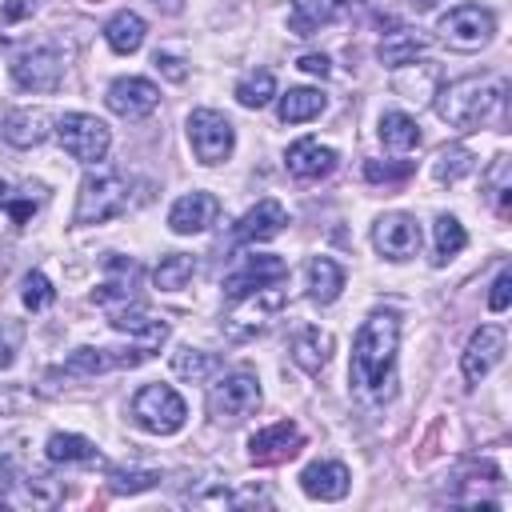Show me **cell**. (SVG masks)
I'll return each mask as SVG.
<instances>
[{"label": "cell", "mask_w": 512, "mask_h": 512, "mask_svg": "<svg viewBox=\"0 0 512 512\" xmlns=\"http://www.w3.org/2000/svg\"><path fill=\"white\" fill-rule=\"evenodd\" d=\"M504 92H508V80L500 76H460V80L440 84L432 96H436V116L444 124L472 132L500 108Z\"/></svg>", "instance_id": "obj_2"}, {"label": "cell", "mask_w": 512, "mask_h": 512, "mask_svg": "<svg viewBox=\"0 0 512 512\" xmlns=\"http://www.w3.org/2000/svg\"><path fill=\"white\" fill-rule=\"evenodd\" d=\"M332 352H336V340H332L328 328L308 324V328H300V332L292 336V360H296V368H304L308 376L324 372L328 360H332Z\"/></svg>", "instance_id": "obj_25"}, {"label": "cell", "mask_w": 512, "mask_h": 512, "mask_svg": "<svg viewBox=\"0 0 512 512\" xmlns=\"http://www.w3.org/2000/svg\"><path fill=\"white\" fill-rule=\"evenodd\" d=\"M20 484H24V500L36 504V508H52V504L64 500L60 480H52L48 472H28V476H20Z\"/></svg>", "instance_id": "obj_37"}, {"label": "cell", "mask_w": 512, "mask_h": 512, "mask_svg": "<svg viewBox=\"0 0 512 512\" xmlns=\"http://www.w3.org/2000/svg\"><path fill=\"white\" fill-rule=\"evenodd\" d=\"M104 104L124 120H144L160 104V88L148 76H116L104 92Z\"/></svg>", "instance_id": "obj_15"}, {"label": "cell", "mask_w": 512, "mask_h": 512, "mask_svg": "<svg viewBox=\"0 0 512 512\" xmlns=\"http://www.w3.org/2000/svg\"><path fill=\"white\" fill-rule=\"evenodd\" d=\"M52 128H56V120H52L48 108H12L0 120V136L12 148H36L52 136Z\"/></svg>", "instance_id": "obj_19"}, {"label": "cell", "mask_w": 512, "mask_h": 512, "mask_svg": "<svg viewBox=\"0 0 512 512\" xmlns=\"http://www.w3.org/2000/svg\"><path fill=\"white\" fill-rule=\"evenodd\" d=\"M132 420L152 436H172L188 420V404L172 384H144L132 396Z\"/></svg>", "instance_id": "obj_4"}, {"label": "cell", "mask_w": 512, "mask_h": 512, "mask_svg": "<svg viewBox=\"0 0 512 512\" xmlns=\"http://www.w3.org/2000/svg\"><path fill=\"white\" fill-rule=\"evenodd\" d=\"M296 68H300V72H308V76H320V80L332 72V64H328V56H324V52H304V56L296 60Z\"/></svg>", "instance_id": "obj_45"}, {"label": "cell", "mask_w": 512, "mask_h": 512, "mask_svg": "<svg viewBox=\"0 0 512 512\" xmlns=\"http://www.w3.org/2000/svg\"><path fill=\"white\" fill-rule=\"evenodd\" d=\"M192 276H196V256H188V252H168V256H160V264H156V272H152V284H156L160 292H180Z\"/></svg>", "instance_id": "obj_33"}, {"label": "cell", "mask_w": 512, "mask_h": 512, "mask_svg": "<svg viewBox=\"0 0 512 512\" xmlns=\"http://www.w3.org/2000/svg\"><path fill=\"white\" fill-rule=\"evenodd\" d=\"M484 200L496 208L500 220L512 216V160L508 156H492V164L484 168Z\"/></svg>", "instance_id": "obj_30"}, {"label": "cell", "mask_w": 512, "mask_h": 512, "mask_svg": "<svg viewBox=\"0 0 512 512\" xmlns=\"http://www.w3.org/2000/svg\"><path fill=\"white\" fill-rule=\"evenodd\" d=\"M360 0H292V12H288V32L292 36H312L328 24H340L356 12Z\"/></svg>", "instance_id": "obj_17"}, {"label": "cell", "mask_w": 512, "mask_h": 512, "mask_svg": "<svg viewBox=\"0 0 512 512\" xmlns=\"http://www.w3.org/2000/svg\"><path fill=\"white\" fill-rule=\"evenodd\" d=\"M40 200H44V188H40V184H28V188H24V196H16V200L8 196V204H4V208H8L12 224H28V216L40 208Z\"/></svg>", "instance_id": "obj_42"}, {"label": "cell", "mask_w": 512, "mask_h": 512, "mask_svg": "<svg viewBox=\"0 0 512 512\" xmlns=\"http://www.w3.org/2000/svg\"><path fill=\"white\" fill-rule=\"evenodd\" d=\"M44 456L52 464H100V448L80 432H52L44 444Z\"/></svg>", "instance_id": "obj_28"}, {"label": "cell", "mask_w": 512, "mask_h": 512, "mask_svg": "<svg viewBox=\"0 0 512 512\" xmlns=\"http://www.w3.org/2000/svg\"><path fill=\"white\" fill-rule=\"evenodd\" d=\"M132 200V184L128 176L104 168V172H88L80 180V192H76V212H72V224H104V220H116Z\"/></svg>", "instance_id": "obj_3"}, {"label": "cell", "mask_w": 512, "mask_h": 512, "mask_svg": "<svg viewBox=\"0 0 512 512\" xmlns=\"http://www.w3.org/2000/svg\"><path fill=\"white\" fill-rule=\"evenodd\" d=\"M424 244V232L416 224V216L408 212H384L376 224H372V248L384 256V260H412Z\"/></svg>", "instance_id": "obj_12"}, {"label": "cell", "mask_w": 512, "mask_h": 512, "mask_svg": "<svg viewBox=\"0 0 512 512\" xmlns=\"http://www.w3.org/2000/svg\"><path fill=\"white\" fill-rule=\"evenodd\" d=\"M232 96H236L244 108H264V104H272V96H276V76H272L268 68L244 72V76L236 80Z\"/></svg>", "instance_id": "obj_34"}, {"label": "cell", "mask_w": 512, "mask_h": 512, "mask_svg": "<svg viewBox=\"0 0 512 512\" xmlns=\"http://www.w3.org/2000/svg\"><path fill=\"white\" fill-rule=\"evenodd\" d=\"M20 300H24L28 312H44L56 300V288H52V280L44 272H28L24 276V288H20Z\"/></svg>", "instance_id": "obj_38"}, {"label": "cell", "mask_w": 512, "mask_h": 512, "mask_svg": "<svg viewBox=\"0 0 512 512\" xmlns=\"http://www.w3.org/2000/svg\"><path fill=\"white\" fill-rule=\"evenodd\" d=\"M16 360V336L12 332H0V368H8Z\"/></svg>", "instance_id": "obj_48"}, {"label": "cell", "mask_w": 512, "mask_h": 512, "mask_svg": "<svg viewBox=\"0 0 512 512\" xmlns=\"http://www.w3.org/2000/svg\"><path fill=\"white\" fill-rule=\"evenodd\" d=\"M324 108H328V96L320 88H288L276 104V116L284 124H304V120H316Z\"/></svg>", "instance_id": "obj_29"}, {"label": "cell", "mask_w": 512, "mask_h": 512, "mask_svg": "<svg viewBox=\"0 0 512 512\" xmlns=\"http://www.w3.org/2000/svg\"><path fill=\"white\" fill-rule=\"evenodd\" d=\"M216 368H220V356L216 352H204V348H180V352H172V372L184 376V380H208Z\"/></svg>", "instance_id": "obj_36"}, {"label": "cell", "mask_w": 512, "mask_h": 512, "mask_svg": "<svg viewBox=\"0 0 512 512\" xmlns=\"http://www.w3.org/2000/svg\"><path fill=\"white\" fill-rule=\"evenodd\" d=\"M52 136L80 164H100L108 156V148H112V128L100 116H88V112H64L56 120Z\"/></svg>", "instance_id": "obj_5"}, {"label": "cell", "mask_w": 512, "mask_h": 512, "mask_svg": "<svg viewBox=\"0 0 512 512\" xmlns=\"http://www.w3.org/2000/svg\"><path fill=\"white\" fill-rule=\"evenodd\" d=\"M144 36H148L144 16H140V12H128V8L116 12V16L104 24V40H108V48H112L116 56H132V52H140Z\"/></svg>", "instance_id": "obj_27"}, {"label": "cell", "mask_w": 512, "mask_h": 512, "mask_svg": "<svg viewBox=\"0 0 512 512\" xmlns=\"http://www.w3.org/2000/svg\"><path fill=\"white\" fill-rule=\"evenodd\" d=\"M436 32H440L444 44H452V48H460V52H476V48L492 44V36H496V16H492L488 8H480V4H456V8H448V12L440 16Z\"/></svg>", "instance_id": "obj_8"}, {"label": "cell", "mask_w": 512, "mask_h": 512, "mask_svg": "<svg viewBox=\"0 0 512 512\" xmlns=\"http://www.w3.org/2000/svg\"><path fill=\"white\" fill-rule=\"evenodd\" d=\"M108 480L116 492H148L160 484V472L152 468H108Z\"/></svg>", "instance_id": "obj_39"}, {"label": "cell", "mask_w": 512, "mask_h": 512, "mask_svg": "<svg viewBox=\"0 0 512 512\" xmlns=\"http://www.w3.org/2000/svg\"><path fill=\"white\" fill-rule=\"evenodd\" d=\"M152 4H156L164 16H180V12H184V0H152Z\"/></svg>", "instance_id": "obj_49"}, {"label": "cell", "mask_w": 512, "mask_h": 512, "mask_svg": "<svg viewBox=\"0 0 512 512\" xmlns=\"http://www.w3.org/2000/svg\"><path fill=\"white\" fill-rule=\"evenodd\" d=\"M288 280V264L272 252H252L244 256L228 276H224V296L228 300H240V296H252L260 288H272V284H284Z\"/></svg>", "instance_id": "obj_11"}, {"label": "cell", "mask_w": 512, "mask_h": 512, "mask_svg": "<svg viewBox=\"0 0 512 512\" xmlns=\"http://www.w3.org/2000/svg\"><path fill=\"white\" fill-rule=\"evenodd\" d=\"M364 176L372 184H400L412 176V160H400V164H388V160H368L364 164Z\"/></svg>", "instance_id": "obj_40"}, {"label": "cell", "mask_w": 512, "mask_h": 512, "mask_svg": "<svg viewBox=\"0 0 512 512\" xmlns=\"http://www.w3.org/2000/svg\"><path fill=\"white\" fill-rule=\"evenodd\" d=\"M32 12H36V0H4V8H0V16H4L8 24L24 20V16H32Z\"/></svg>", "instance_id": "obj_46"}, {"label": "cell", "mask_w": 512, "mask_h": 512, "mask_svg": "<svg viewBox=\"0 0 512 512\" xmlns=\"http://www.w3.org/2000/svg\"><path fill=\"white\" fill-rule=\"evenodd\" d=\"M304 288H308L312 304H332L344 288V268L332 256H312L304 268Z\"/></svg>", "instance_id": "obj_26"}, {"label": "cell", "mask_w": 512, "mask_h": 512, "mask_svg": "<svg viewBox=\"0 0 512 512\" xmlns=\"http://www.w3.org/2000/svg\"><path fill=\"white\" fill-rule=\"evenodd\" d=\"M216 216H220V200H216L212 192H204V188H192V192H184V196L168 208V228H172L176 236H192V232L212 228Z\"/></svg>", "instance_id": "obj_18"}, {"label": "cell", "mask_w": 512, "mask_h": 512, "mask_svg": "<svg viewBox=\"0 0 512 512\" xmlns=\"http://www.w3.org/2000/svg\"><path fill=\"white\" fill-rule=\"evenodd\" d=\"M472 168H476L472 148H464V144H448V148H440V152H436L432 176H436L440 184H456V180H464Z\"/></svg>", "instance_id": "obj_35"}, {"label": "cell", "mask_w": 512, "mask_h": 512, "mask_svg": "<svg viewBox=\"0 0 512 512\" xmlns=\"http://www.w3.org/2000/svg\"><path fill=\"white\" fill-rule=\"evenodd\" d=\"M188 144H192V156L200 164H224L236 148V128L224 112L216 108H192L188 112Z\"/></svg>", "instance_id": "obj_6"}, {"label": "cell", "mask_w": 512, "mask_h": 512, "mask_svg": "<svg viewBox=\"0 0 512 512\" xmlns=\"http://www.w3.org/2000/svg\"><path fill=\"white\" fill-rule=\"evenodd\" d=\"M400 348V320L392 312H372L352 340L348 380L364 400H384L392 392V368Z\"/></svg>", "instance_id": "obj_1"}, {"label": "cell", "mask_w": 512, "mask_h": 512, "mask_svg": "<svg viewBox=\"0 0 512 512\" xmlns=\"http://www.w3.org/2000/svg\"><path fill=\"white\" fill-rule=\"evenodd\" d=\"M300 488L312 500H344L348 488H352V472L340 460H312L300 472Z\"/></svg>", "instance_id": "obj_23"}, {"label": "cell", "mask_w": 512, "mask_h": 512, "mask_svg": "<svg viewBox=\"0 0 512 512\" xmlns=\"http://www.w3.org/2000/svg\"><path fill=\"white\" fill-rule=\"evenodd\" d=\"M408 4H412V8H416V12H432V8H436V4H440V0H408Z\"/></svg>", "instance_id": "obj_50"}, {"label": "cell", "mask_w": 512, "mask_h": 512, "mask_svg": "<svg viewBox=\"0 0 512 512\" xmlns=\"http://www.w3.org/2000/svg\"><path fill=\"white\" fill-rule=\"evenodd\" d=\"M284 304V288L280 284H272V288H260V292H252V296H240V300H232V312L224 316V332L232 336V340H252V336H260L272 320V312Z\"/></svg>", "instance_id": "obj_10"}, {"label": "cell", "mask_w": 512, "mask_h": 512, "mask_svg": "<svg viewBox=\"0 0 512 512\" xmlns=\"http://www.w3.org/2000/svg\"><path fill=\"white\" fill-rule=\"evenodd\" d=\"M284 224H288V212H284L280 200H256V204L236 220L232 236H236V244H260V240L280 236Z\"/></svg>", "instance_id": "obj_21"}, {"label": "cell", "mask_w": 512, "mask_h": 512, "mask_svg": "<svg viewBox=\"0 0 512 512\" xmlns=\"http://www.w3.org/2000/svg\"><path fill=\"white\" fill-rule=\"evenodd\" d=\"M16 480H20V468H16V460L4 452V456H0V500L12 492V484H16Z\"/></svg>", "instance_id": "obj_47"}, {"label": "cell", "mask_w": 512, "mask_h": 512, "mask_svg": "<svg viewBox=\"0 0 512 512\" xmlns=\"http://www.w3.org/2000/svg\"><path fill=\"white\" fill-rule=\"evenodd\" d=\"M64 52L56 44H32V48H20L8 64L12 80L24 88V92H52L60 88L64 80Z\"/></svg>", "instance_id": "obj_9"}, {"label": "cell", "mask_w": 512, "mask_h": 512, "mask_svg": "<svg viewBox=\"0 0 512 512\" xmlns=\"http://www.w3.org/2000/svg\"><path fill=\"white\" fill-rule=\"evenodd\" d=\"M504 348H508V340H504V328H500V324H484V328H476V332L468 336V344H464V356H460L464 384L476 388V384L504 360Z\"/></svg>", "instance_id": "obj_14"}, {"label": "cell", "mask_w": 512, "mask_h": 512, "mask_svg": "<svg viewBox=\"0 0 512 512\" xmlns=\"http://www.w3.org/2000/svg\"><path fill=\"white\" fill-rule=\"evenodd\" d=\"M136 280H140V264H136V260H128V256L108 252V256H104V280H100V288L92 292V300H96V304H104V308L128 304V300H132V292H136Z\"/></svg>", "instance_id": "obj_22"}, {"label": "cell", "mask_w": 512, "mask_h": 512, "mask_svg": "<svg viewBox=\"0 0 512 512\" xmlns=\"http://www.w3.org/2000/svg\"><path fill=\"white\" fill-rule=\"evenodd\" d=\"M8 196H12V188H8V184H4V180H0V208H4V204H8Z\"/></svg>", "instance_id": "obj_51"}, {"label": "cell", "mask_w": 512, "mask_h": 512, "mask_svg": "<svg viewBox=\"0 0 512 512\" xmlns=\"http://www.w3.org/2000/svg\"><path fill=\"white\" fill-rule=\"evenodd\" d=\"M108 324H112L116 332L132 336V340H136V348H140L144 356L160 352V344L168 340V320H160L156 312H148V308H144V304H136V300L108 308Z\"/></svg>", "instance_id": "obj_13"}, {"label": "cell", "mask_w": 512, "mask_h": 512, "mask_svg": "<svg viewBox=\"0 0 512 512\" xmlns=\"http://www.w3.org/2000/svg\"><path fill=\"white\" fill-rule=\"evenodd\" d=\"M300 448H304L300 424L276 420V424L260 428V432L248 440V460H252V464H284V460H292Z\"/></svg>", "instance_id": "obj_16"}, {"label": "cell", "mask_w": 512, "mask_h": 512, "mask_svg": "<svg viewBox=\"0 0 512 512\" xmlns=\"http://www.w3.org/2000/svg\"><path fill=\"white\" fill-rule=\"evenodd\" d=\"M512 304V268H500L488 292V312H504Z\"/></svg>", "instance_id": "obj_44"}, {"label": "cell", "mask_w": 512, "mask_h": 512, "mask_svg": "<svg viewBox=\"0 0 512 512\" xmlns=\"http://www.w3.org/2000/svg\"><path fill=\"white\" fill-rule=\"evenodd\" d=\"M464 244H468L464 224H460L456 216L440 212V216H436V224H432V264H436V268H440V264H448L452 256H460V252H464Z\"/></svg>", "instance_id": "obj_32"}, {"label": "cell", "mask_w": 512, "mask_h": 512, "mask_svg": "<svg viewBox=\"0 0 512 512\" xmlns=\"http://www.w3.org/2000/svg\"><path fill=\"white\" fill-rule=\"evenodd\" d=\"M28 408H36L32 388H24V384H4L0 388V416H20Z\"/></svg>", "instance_id": "obj_41"}, {"label": "cell", "mask_w": 512, "mask_h": 512, "mask_svg": "<svg viewBox=\"0 0 512 512\" xmlns=\"http://www.w3.org/2000/svg\"><path fill=\"white\" fill-rule=\"evenodd\" d=\"M380 144L388 152H412V148H420V124L400 108L384 112L380 116Z\"/></svg>", "instance_id": "obj_31"}, {"label": "cell", "mask_w": 512, "mask_h": 512, "mask_svg": "<svg viewBox=\"0 0 512 512\" xmlns=\"http://www.w3.org/2000/svg\"><path fill=\"white\" fill-rule=\"evenodd\" d=\"M260 400V380L248 368H232L208 388V412L216 420H244L260 408Z\"/></svg>", "instance_id": "obj_7"}, {"label": "cell", "mask_w": 512, "mask_h": 512, "mask_svg": "<svg viewBox=\"0 0 512 512\" xmlns=\"http://www.w3.org/2000/svg\"><path fill=\"white\" fill-rule=\"evenodd\" d=\"M428 44H432V36L420 32V28H392V32L380 36L376 60H380L384 68H404V64H412L420 52H428Z\"/></svg>", "instance_id": "obj_24"}, {"label": "cell", "mask_w": 512, "mask_h": 512, "mask_svg": "<svg viewBox=\"0 0 512 512\" xmlns=\"http://www.w3.org/2000/svg\"><path fill=\"white\" fill-rule=\"evenodd\" d=\"M152 64H156V72H160L164 80H172V84H180V80H188V60H184L180 52H172V48H156V56H152Z\"/></svg>", "instance_id": "obj_43"}, {"label": "cell", "mask_w": 512, "mask_h": 512, "mask_svg": "<svg viewBox=\"0 0 512 512\" xmlns=\"http://www.w3.org/2000/svg\"><path fill=\"white\" fill-rule=\"evenodd\" d=\"M284 164H288V172H292L296 180H324V176L336 172L340 152L328 148V144H320V140H312V136H304V140H296V144L288 148Z\"/></svg>", "instance_id": "obj_20"}]
</instances>
